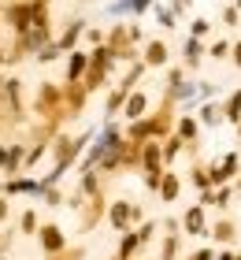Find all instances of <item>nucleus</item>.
Returning <instances> with one entry per match:
<instances>
[{"mask_svg": "<svg viewBox=\"0 0 241 260\" xmlns=\"http://www.w3.org/2000/svg\"><path fill=\"white\" fill-rule=\"evenodd\" d=\"M175 193H178V182H175V179H167V182H163V197H167V201H171Z\"/></svg>", "mask_w": 241, "mask_h": 260, "instance_id": "0eeeda50", "label": "nucleus"}, {"mask_svg": "<svg viewBox=\"0 0 241 260\" xmlns=\"http://www.w3.org/2000/svg\"><path fill=\"white\" fill-rule=\"evenodd\" d=\"M130 115H141L145 112V97H134V101H130V108H126Z\"/></svg>", "mask_w": 241, "mask_h": 260, "instance_id": "20e7f679", "label": "nucleus"}, {"mask_svg": "<svg viewBox=\"0 0 241 260\" xmlns=\"http://www.w3.org/2000/svg\"><path fill=\"white\" fill-rule=\"evenodd\" d=\"M186 56H189V63H197V56H200V45H197V41H189V45H186Z\"/></svg>", "mask_w": 241, "mask_h": 260, "instance_id": "423d86ee", "label": "nucleus"}, {"mask_svg": "<svg viewBox=\"0 0 241 260\" xmlns=\"http://www.w3.org/2000/svg\"><path fill=\"white\" fill-rule=\"evenodd\" d=\"M186 227H189V234H200V231H204V216H200V208H193L189 216H186Z\"/></svg>", "mask_w": 241, "mask_h": 260, "instance_id": "f257e3e1", "label": "nucleus"}, {"mask_svg": "<svg viewBox=\"0 0 241 260\" xmlns=\"http://www.w3.org/2000/svg\"><path fill=\"white\" fill-rule=\"evenodd\" d=\"M226 115H230V119H237V115H241V93H237V97L230 101V108H226Z\"/></svg>", "mask_w": 241, "mask_h": 260, "instance_id": "39448f33", "label": "nucleus"}, {"mask_svg": "<svg viewBox=\"0 0 241 260\" xmlns=\"http://www.w3.org/2000/svg\"><path fill=\"white\" fill-rule=\"evenodd\" d=\"M234 52H237V56H234V60H237V63H241V45H237V49H234Z\"/></svg>", "mask_w": 241, "mask_h": 260, "instance_id": "6e6552de", "label": "nucleus"}, {"mask_svg": "<svg viewBox=\"0 0 241 260\" xmlns=\"http://www.w3.org/2000/svg\"><path fill=\"white\" fill-rule=\"evenodd\" d=\"M234 168H237V160H234V156H226V160L219 164V168H215V179H230Z\"/></svg>", "mask_w": 241, "mask_h": 260, "instance_id": "f03ea898", "label": "nucleus"}, {"mask_svg": "<svg viewBox=\"0 0 241 260\" xmlns=\"http://www.w3.org/2000/svg\"><path fill=\"white\" fill-rule=\"evenodd\" d=\"M167 60V49L163 45H149V63H163Z\"/></svg>", "mask_w": 241, "mask_h": 260, "instance_id": "7ed1b4c3", "label": "nucleus"}]
</instances>
